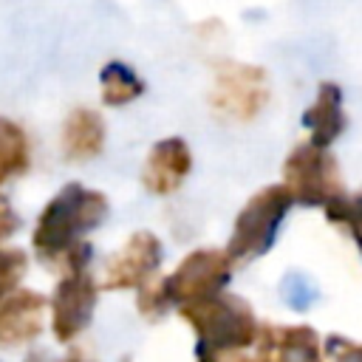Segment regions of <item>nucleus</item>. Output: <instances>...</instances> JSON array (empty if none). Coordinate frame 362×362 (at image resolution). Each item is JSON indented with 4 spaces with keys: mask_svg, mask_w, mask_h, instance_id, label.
<instances>
[{
    "mask_svg": "<svg viewBox=\"0 0 362 362\" xmlns=\"http://www.w3.org/2000/svg\"><path fill=\"white\" fill-rule=\"evenodd\" d=\"M107 215V198L76 181L65 184L40 212L31 246L42 263L57 269L79 272L88 266L93 249L82 240L85 232L96 229Z\"/></svg>",
    "mask_w": 362,
    "mask_h": 362,
    "instance_id": "f257e3e1",
    "label": "nucleus"
},
{
    "mask_svg": "<svg viewBox=\"0 0 362 362\" xmlns=\"http://www.w3.org/2000/svg\"><path fill=\"white\" fill-rule=\"evenodd\" d=\"M178 314L198 334V345L209 348L243 351L252 342H257L260 334V325L249 303L235 294H212L195 303H184L178 305Z\"/></svg>",
    "mask_w": 362,
    "mask_h": 362,
    "instance_id": "f03ea898",
    "label": "nucleus"
},
{
    "mask_svg": "<svg viewBox=\"0 0 362 362\" xmlns=\"http://www.w3.org/2000/svg\"><path fill=\"white\" fill-rule=\"evenodd\" d=\"M291 204H294V198H291L286 184L266 187V189L255 192L246 201V206L240 209V215L235 218L232 238H229V246H226L229 257L246 263V260H255V257L266 255L274 246L277 229L283 226Z\"/></svg>",
    "mask_w": 362,
    "mask_h": 362,
    "instance_id": "7ed1b4c3",
    "label": "nucleus"
},
{
    "mask_svg": "<svg viewBox=\"0 0 362 362\" xmlns=\"http://www.w3.org/2000/svg\"><path fill=\"white\" fill-rule=\"evenodd\" d=\"M283 184L303 206H328L345 192L328 147H320L314 141L297 144L288 153L283 164Z\"/></svg>",
    "mask_w": 362,
    "mask_h": 362,
    "instance_id": "20e7f679",
    "label": "nucleus"
},
{
    "mask_svg": "<svg viewBox=\"0 0 362 362\" xmlns=\"http://www.w3.org/2000/svg\"><path fill=\"white\" fill-rule=\"evenodd\" d=\"M266 74L243 62H221L215 71V85L209 90V105L221 119L246 122L257 116L266 105Z\"/></svg>",
    "mask_w": 362,
    "mask_h": 362,
    "instance_id": "39448f33",
    "label": "nucleus"
},
{
    "mask_svg": "<svg viewBox=\"0 0 362 362\" xmlns=\"http://www.w3.org/2000/svg\"><path fill=\"white\" fill-rule=\"evenodd\" d=\"M229 277H232L229 252L195 249L167 277V288H170L173 305H184V303H195V300L221 294V288L229 283Z\"/></svg>",
    "mask_w": 362,
    "mask_h": 362,
    "instance_id": "423d86ee",
    "label": "nucleus"
},
{
    "mask_svg": "<svg viewBox=\"0 0 362 362\" xmlns=\"http://www.w3.org/2000/svg\"><path fill=\"white\" fill-rule=\"evenodd\" d=\"M96 294H99V286L85 269L68 272L57 283L51 297V331L57 342L68 345L88 328L96 308Z\"/></svg>",
    "mask_w": 362,
    "mask_h": 362,
    "instance_id": "0eeeda50",
    "label": "nucleus"
},
{
    "mask_svg": "<svg viewBox=\"0 0 362 362\" xmlns=\"http://www.w3.org/2000/svg\"><path fill=\"white\" fill-rule=\"evenodd\" d=\"M161 263V243L153 232H136L127 238V243L110 257L105 269L102 288L122 291V288H139L144 286Z\"/></svg>",
    "mask_w": 362,
    "mask_h": 362,
    "instance_id": "6e6552de",
    "label": "nucleus"
},
{
    "mask_svg": "<svg viewBox=\"0 0 362 362\" xmlns=\"http://www.w3.org/2000/svg\"><path fill=\"white\" fill-rule=\"evenodd\" d=\"M192 170V156L184 139L170 136L150 147L141 170V184L153 195H173Z\"/></svg>",
    "mask_w": 362,
    "mask_h": 362,
    "instance_id": "1a4fd4ad",
    "label": "nucleus"
},
{
    "mask_svg": "<svg viewBox=\"0 0 362 362\" xmlns=\"http://www.w3.org/2000/svg\"><path fill=\"white\" fill-rule=\"evenodd\" d=\"M255 362H322L320 339L308 325H260Z\"/></svg>",
    "mask_w": 362,
    "mask_h": 362,
    "instance_id": "9d476101",
    "label": "nucleus"
},
{
    "mask_svg": "<svg viewBox=\"0 0 362 362\" xmlns=\"http://www.w3.org/2000/svg\"><path fill=\"white\" fill-rule=\"evenodd\" d=\"M45 314V297L40 291L23 288L11 291L0 303V348H17L40 337Z\"/></svg>",
    "mask_w": 362,
    "mask_h": 362,
    "instance_id": "9b49d317",
    "label": "nucleus"
},
{
    "mask_svg": "<svg viewBox=\"0 0 362 362\" xmlns=\"http://www.w3.org/2000/svg\"><path fill=\"white\" fill-rule=\"evenodd\" d=\"M303 124L308 127V141L320 147H331L337 136L345 130V110H342V93L334 82H322L317 90V99L303 113Z\"/></svg>",
    "mask_w": 362,
    "mask_h": 362,
    "instance_id": "f8f14e48",
    "label": "nucleus"
},
{
    "mask_svg": "<svg viewBox=\"0 0 362 362\" xmlns=\"http://www.w3.org/2000/svg\"><path fill=\"white\" fill-rule=\"evenodd\" d=\"M105 147V122L90 107H76L62 124V153L71 161L96 158Z\"/></svg>",
    "mask_w": 362,
    "mask_h": 362,
    "instance_id": "ddd939ff",
    "label": "nucleus"
},
{
    "mask_svg": "<svg viewBox=\"0 0 362 362\" xmlns=\"http://www.w3.org/2000/svg\"><path fill=\"white\" fill-rule=\"evenodd\" d=\"M31 164V147L28 136L20 124L0 116V184L23 175Z\"/></svg>",
    "mask_w": 362,
    "mask_h": 362,
    "instance_id": "4468645a",
    "label": "nucleus"
},
{
    "mask_svg": "<svg viewBox=\"0 0 362 362\" xmlns=\"http://www.w3.org/2000/svg\"><path fill=\"white\" fill-rule=\"evenodd\" d=\"M99 88H102V102L110 105V107H122V105H127V102H133V99H139L144 93L141 76L130 65H124L119 59H113V62H107L102 68Z\"/></svg>",
    "mask_w": 362,
    "mask_h": 362,
    "instance_id": "2eb2a0df",
    "label": "nucleus"
},
{
    "mask_svg": "<svg viewBox=\"0 0 362 362\" xmlns=\"http://www.w3.org/2000/svg\"><path fill=\"white\" fill-rule=\"evenodd\" d=\"M139 291V311L147 317V320H158L167 314V308L173 305V297H170V288H167V277H158L153 274L144 286L136 288Z\"/></svg>",
    "mask_w": 362,
    "mask_h": 362,
    "instance_id": "dca6fc26",
    "label": "nucleus"
},
{
    "mask_svg": "<svg viewBox=\"0 0 362 362\" xmlns=\"http://www.w3.org/2000/svg\"><path fill=\"white\" fill-rule=\"evenodd\" d=\"M325 215H328V221H337V223L342 221L351 229V235H354V240H356V246L362 252V192L354 195V198L339 195L337 201H331L325 206Z\"/></svg>",
    "mask_w": 362,
    "mask_h": 362,
    "instance_id": "f3484780",
    "label": "nucleus"
},
{
    "mask_svg": "<svg viewBox=\"0 0 362 362\" xmlns=\"http://www.w3.org/2000/svg\"><path fill=\"white\" fill-rule=\"evenodd\" d=\"M28 257L23 249H0V303L14 291L20 277L25 274Z\"/></svg>",
    "mask_w": 362,
    "mask_h": 362,
    "instance_id": "a211bd4d",
    "label": "nucleus"
},
{
    "mask_svg": "<svg viewBox=\"0 0 362 362\" xmlns=\"http://www.w3.org/2000/svg\"><path fill=\"white\" fill-rule=\"evenodd\" d=\"M195 359L198 362H255L243 351H229V348H209V345H195Z\"/></svg>",
    "mask_w": 362,
    "mask_h": 362,
    "instance_id": "6ab92c4d",
    "label": "nucleus"
},
{
    "mask_svg": "<svg viewBox=\"0 0 362 362\" xmlns=\"http://www.w3.org/2000/svg\"><path fill=\"white\" fill-rule=\"evenodd\" d=\"M328 354L334 356V362H362V345H351L339 337L328 339Z\"/></svg>",
    "mask_w": 362,
    "mask_h": 362,
    "instance_id": "aec40b11",
    "label": "nucleus"
},
{
    "mask_svg": "<svg viewBox=\"0 0 362 362\" xmlns=\"http://www.w3.org/2000/svg\"><path fill=\"white\" fill-rule=\"evenodd\" d=\"M17 226H20V218L14 215V209H11V204H8V198H6V195H0V240L11 238V235L17 232Z\"/></svg>",
    "mask_w": 362,
    "mask_h": 362,
    "instance_id": "412c9836",
    "label": "nucleus"
},
{
    "mask_svg": "<svg viewBox=\"0 0 362 362\" xmlns=\"http://www.w3.org/2000/svg\"><path fill=\"white\" fill-rule=\"evenodd\" d=\"M305 280H300V286H294V277L286 280V297L294 303V308H305L314 297V291H308V286H303Z\"/></svg>",
    "mask_w": 362,
    "mask_h": 362,
    "instance_id": "4be33fe9",
    "label": "nucleus"
},
{
    "mask_svg": "<svg viewBox=\"0 0 362 362\" xmlns=\"http://www.w3.org/2000/svg\"><path fill=\"white\" fill-rule=\"evenodd\" d=\"M62 362H88V359H85V356H82L79 351H74V354H71V356H65Z\"/></svg>",
    "mask_w": 362,
    "mask_h": 362,
    "instance_id": "5701e85b",
    "label": "nucleus"
}]
</instances>
